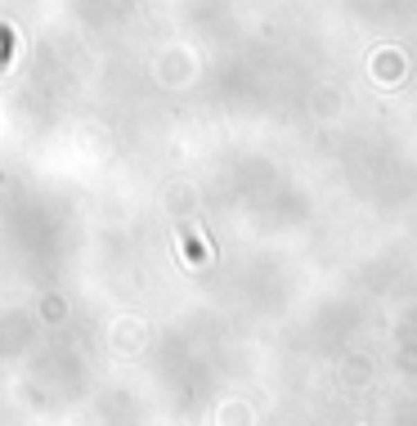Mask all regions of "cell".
<instances>
[{"instance_id": "cell-1", "label": "cell", "mask_w": 417, "mask_h": 426, "mask_svg": "<svg viewBox=\"0 0 417 426\" xmlns=\"http://www.w3.org/2000/svg\"><path fill=\"white\" fill-rule=\"evenodd\" d=\"M0 54H9V32H0Z\"/></svg>"}]
</instances>
